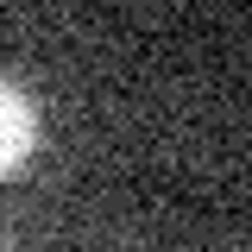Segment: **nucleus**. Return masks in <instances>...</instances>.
I'll return each mask as SVG.
<instances>
[{
  "mask_svg": "<svg viewBox=\"0 0 252 252\" xmlns=\"http://www.w3.org/2000/svg\"><path fill=\"white\" fill-rule=\"evenodd\" d=\"M38 152V101H32L26 82L0 76V183L19 177Z\"/></svg>",
  "mask_w": 252,
  "mask_h": 252,
  "instance_id": "1",
  "label": "nucleus"
}]
</instances>
